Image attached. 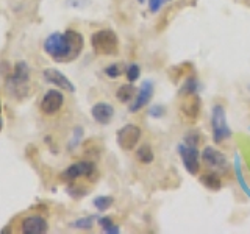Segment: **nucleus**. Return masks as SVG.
<instances>
[{"mask_svg":"<svg viewBox=\"0 0 250 234\" xmlns=\"http://www.w3.org/2000/svg\"><path fill=\"white\" fill-rule=\"evenodd\" d=\"M83 47V35L75 30H66L64 33H52L44 41V52L57 62H70L77 59Z\"/></svg>","mask_w":250,"mask_h":234,"instance_id":"obj_1","label":"nucleus"},{"mask_svg":"<svg viewBox=\"0 0 250 234\" xmlns=\"http://www.w3.org/2000/svg\"><path fill=\"white\" fill-rule=\"evenodd\" d=\"M91 45L96 55L100 57H116L119 53V36L116 31L105 28L99 30L91 36Z\"/></svg>","mask_w":250,"mask_h":234,"instance_id":"obj_2","label":"nucleus"},{"mask_svg":"<svg viewBox=\"0 0 250 234\" xmlns=\"http://www.w3.org/2000/svg\"><path fill=\"white\" fill-rule=\"evenodd\" d=\"M28 83H30V69L27 62L19 61L14 66L11 77L6 80V89L10 96L16 98H23L28 94Z\"/></svg>","mask_w":250,"mask_h":234,"instance_id":"obj_3","label":"nucleus"},{"mask_svg":"<svg viewBox=\"0 0 250 234\" xmlns=\"http://www.w3.org/2000/svg\"><path fill=\"white\" fill-rule=\"evenodd\" d=\"M211 128H213V140L216 144H222L225 139L231 136V131L227 125V114L222 105H216L211 116Z\"/></svg>","mask_w":250,"mask_h":234,"instance_id":"obj_4","label":"nucleus"},{"mask_svg":"<svg viewBox=\"0 0 250 234\" xmlns=\"http://www.w3.org/2000/svg\"><path fill=\"white\" fill-rule=\"evenodd\" d=\"M177 150L180 153V158H182L183 166H185L188 174L197 175L199 170H200V155H199L197 147L183 142V144L178 145Z\"/></svg>","mask_w":250,"mask_h":234,"instance_id":"obj_5","label":"nucleus"},{"mask_svg":"<svg viewBox=\"0 0 250 234\" xmlns=\"http://www.w3.org/2000/svg\"><path fill=\"white\" fill-rule=\"evenodd\" d=\"M141 139V128L135 123H127L117 131V144L125 152L133 150Z\"/></svg>","mask_w":250,"mask_h":234,"instance_id":"obj_6","label":"nucleus"},{"mask_svg":"<svg viewBox=\"0 0 250 234\" xmlns=\"http://www.w3.org/2000/svg\"><path fill=\"white\" fill-rule=\"evenodd\" d=\"M94 172H96V166L89 161H78L70 164V166L62 172L61 178H64V181H75V179L86 176L89 178Z\"/></svg>","mask_w":250,"mask_h":234,"instance_id":"obj_7","label":"nucleus"},{"mask_svg":"<svg viewBox=\"0 0 250 234\" xmlns=\"http://www.w3.org/2000/svg\"><path fill=\"white\" fill-rule=\"evenodd\" d=\"M62 105H64V96L57 89H50L44 94L41 100V111L47 116H53L60 111Z\"/></svg>","mask_w":250,"mask_h":234,"instance_id":"obj_8","label":"nucleus"},{"mask_svg":"<svg viewBox=\"0 0 250 234\" xmlns=\"http://www.w3.org/2000/svg\"><path fill=\"white\" fill-rule=\"evenodd\" d=\"M42 75H44V80L47 83L55 84L57 88L66 91V92H70V94L75 92V86L70 83L69 78L64 74H61L60 70H57V69H45L44 72H42Z\"/></svg>","mask_w":250,"mask_h":234,"instance_id":"obj_9","label":"nucleus"},{"mask_svg":"<svg viewBox=\"0 0 250 234\" xmlns=\"http://www.w3.org/2000/svg\"><path fill=\"white\" fill-rule=\"evenodd\" d=\"M152 96H153V84L152 81H144L143 86H141V89L136 92V97L133 98L131 105H130V113H138L141 111L146 105H148V101L152 100Z\"/></svg>","mask_w":250,"mask_h":234,"instance_id":"obj_10","label":"nucleus"},{"mask_svg":"<svg viewBox=\"0 0 250 234\" xmlns=\"http://www.w3.org/2000/svg\"><path fill=\"white\" fill-rule=\"evenodd\" d=\"M49 230L45 218L41 215H28L22 222V233L23 234H44Z\"/></svg>","mask_w":250,"mask_h":234,"instance_id":"obj_11","label":"nucleus"},{"mask_svg":"<svg viewBox=\"0 0 250 234\" xmlns=\"http://www.w3.org/2000/svg\"><path fill=\"white\" fill-rule=\"evenodd\" d=\"M202 159L211 169H225L227 167V158L222 152L216 150L214 147H205L202 153Z\"/></svg>","mask_w":250,"mask_h":234,"instance_id":"obj_12","label":"nucleus"},{"mask_svg":"<svg viewBox=\"0 0 250 234\" xmlns=\"http://www.w3.org/2000/svg\"><path fill=\"white\" fill-rule=\"evenodd\" d=\"M91 114L94 117V120L100 125H106L113 120V116H114V108L109 105V103H96L91 108Z\"/></svg>","mask_w":250,"mask_h":234,"instance_id":"obj_13","label":"nucleus"},{"mask_svg":"<svg viewBox=\"0 0 250 234\" xmlns=\"http://www.w3.org/2000/svg\"><path fill=\"white\" fill-rule=\"evenodd\" d=\"M182 113L188 119H197V116L200 113V98L197 97V94L186 96L185 101L182 103Z\"/></svg>","mask_w":250,"mask_h":234,"instance_id":"obj_14","label":"nucleus"},{"mask_svg":"<svg viewBox=\"0 0 250 234\" xmlns=\"http://www.w3.org/2000/svg\"><path fill=\"white\" fill-rule=\"evenodd\" d=\"M200 183L209 191H219L222 187L221 176H219L216 172H207L200 176Z\"/></svg>","mask_w":250,"mask_h":234,"instance_id":"obj_15","label":"nucleus"},{"mask_svg":"<svg viewBox=\"0 0 250 234\" xmlns=\"http://www.w3.org/2000/svg\"><path fill=\"white\" fill-rule=\"evenodd\" d=\"M136 92H138V89L131 83L130 84H122L121 88L117 89L116 97H117V100L121 101V103H130V101H133V98L136 97Z\"/></svg>","mask_w":250,"mask_h":234,"instance_id":"obj_16","label":"nucleus"},{"mask_svg":"<svg viewBox=\"0 0 250 234\" xmlns=\"http://www.w3.org/2000/svg\"><path fill=\"white\" fill-rule=\"evenodd\" d=\"M155 158V155H153V150H152V147L148 145V144H143L141 145L138 150H136V159L139 162H143V164H150Z\"/></svg>","mask_w":250,"mask_h":234,"instance_id":"obj_17","label":"nucleus"},{"mask_svg":"<svg viewBox=\"0 0 250 234\" xmlns=\"http://www.w3.org/2000/svg\"><path fill=\"white\" fill-rule=\"evenodd\" d=\"M114 203V198L111 195H100V197L94 198V206H96L99 211H106L111 208V205Z\"/></svg>","mask_w":250,"mask_h":234,"instance_id":"obj_18","label":"nucleus"},{"mask_svg":"<svg viewBox=\"0 0 250 234\" xmlns=\"http://www.w3.org/2000/svg\"><path fill=\"white\" fill-rule=\"evenodd\" d=\"M99 225H100V228L104 230V233H108V234H117V233H119V226L114 225V222L109 217H100L99 218Z\"/></svg>","mask_w":250,"mask_h":234,"instance_id":"obj_19","label":"nucleus"},{"mask_svg":"<svg viewBox=\"0 0 250 234\" xmlns=\"http://www.w3.org/2000/svg\"><path fill=\"white\" fill-rule=\"evenodd\" d=\"M125 75H127V80L130 83H135L141 75V67L138 64H135V62H133V64H128L125 67Z\"/></svg>","mask_w":250,"mask_h":234,"instance_id":"obj_20","label":"nucleus"},{"mask_svg":"<svg viewBox=\"0 0 250 234\" xmlns=\"http://www.w3.org/2000/svg\"><path fill=\"white\" fill-rule=\"evenodd\" d=\"M195 89H197V81L195 78H188L186 84L180 91V96H189V94H195Z\"/></svg>","mask_w":250,"mask_h":234,"instance_id":"obj_21","label":"nucleus"},{"mask_svg":"<svg viewBox=\"0 0 250 234\" xmlns=\"http://www.w3.org/2000/svg\"><path fill=\"white\" fill-rule=\"evenodd\" d=\"M200 139H202L200 133H199V131H195V130H191V131L185 136V142H186V144H189V145L197 147L199 142H200Z\"/></svg>","mask_w":250,"mask_h":234,"instance_id":"obj_22","label":"nucleus"},{"mask_svg":"<svg viewBox=\"0 0 250 234\" xmlns=\"http://www.w3.org/2000/svg\"><path fill=\"white\" fill-rule=\"evenodd\" d=\"M124 72V67L122 64H111V66H108L105 69V74L109 77V78H117V77H121Z\"/></svg>","mask_w":250,"mask_h":234,"instance_id":"obj_23","label":"nucleus"},{"mask_svg":"<svg viewBox=\"0 0 250 234\" xmlns=\"http://www.w3.org/2000/svg\"><path fill=\"white\" fill-rule=\"evenodd\" d=\"M94 223V218L92 217H84V218H80V220L74 222V226L75 228H80V230H89Z\"/></svg>","mask_w":250,"mask_h":234,"instance_id":"obj_24","label":"nucleus"},{"mask_svg":"<svg viewBox=\"0 0 250 234\" xmlns=\"http://www.w3.org/2000/svg\"><path fill=\"white\" fill-rule=\"evenodd\" d=\"M166 2H169V0H148V10H150V13H158Z\"/></svg>","mask_w":250,"mask_h":234,"instance_id":"obj_25","label":"nucleus"},{"mask_svg":"<svg viewBox=\"0 0 250 234\" xmlns=\"http://www.w3.org/2000/svg\"><path fill=\"white\" fill-rule=\"evenodd\" d=\"M164 113H166V109H164L161 105H155V106L150 109V116H153V117H163Z\"/></svg>","mask_w":250,"mask_h":234,"instance_id":"obj_26","label":"nucleus"},{"mask_svg":"<svg viewBox=\"0 0 250 234\" xmlns=\"http://www.w3.org/2000/svg\"><path fill=\"white\" fill-rule=\"evenodd\" d=\"M2 127H3V119H2V116H0V131H2Z\"/></svg>","mask_w":250,"mask_h":234,"instance_id":"obj_27","label":"nucleus"},{"mask_svg":"<svg viewBox=\"0 0 250 234\" xmlns=\"http://www.w3.org/2000/svg\"><path fill=\"white\" fill-rule=\"evenodd\" d=\"M138 2H141V3H143V2H144V0H138Z\"/></svg>","mask_w":250,"mask_h":234,"instance_id":"obj_28","label":"nucleus"},{"mask_svg":"<svg viewBox=\"0 0 250 234\" xmlns=\"http://www.w3.org/2000/svg\"><path fill=\"white\" fill-rule=\"evenodd\" d=\"M0 113H2V106H0Z\"/></svg>","mask_w":250,"mask_h":234,"instance_id":"obj_29","label":"nucleus"}]
</instances>
